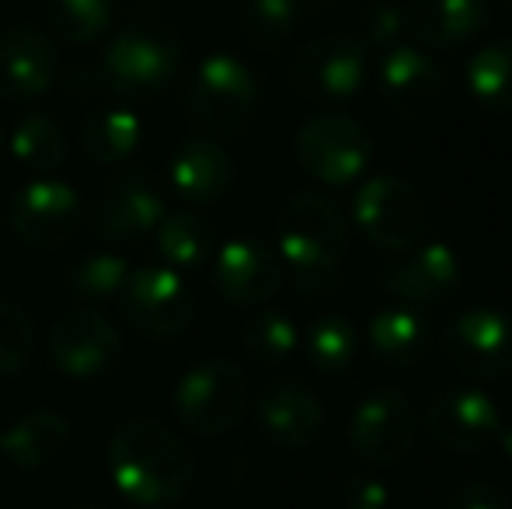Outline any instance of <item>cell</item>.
<instances>
[{"mask_svg":"<svg viewBox=\"0 0 512 509\" xmlns=\"http://www.w3.org/2000/svg\"><path fill=\"white\" fill-rule=\"evenodd\" d=\"M70 509H98V506H70Z\"/></svg>","mask_w":512,"mask_h":509,"instance_id":"41","label":"cell"},{"mask_svg":"<svg viewBox=\"0 0 512 509\" xmlns=\"http://www.w3.org/2000/svg\"><path fill=\"white\" fill-rule=\"evenodd\" d=\"M366 81V49L356 35H321L293 60V88L310 102L356 98Z\"/></svg>","mask_w":512,"mask_h":509,"instance_id":"12","label":"cell"},{"mask_svg":"<svg viewBox=\"0 0 512 509\" xmlns=\"http://www.w3.org/2000/svg\"><path fill=\"white\" fill-rule=\"evenodd\" d=\"M171 189L185 203L213 206L234 189V157L216 140H185L171 157Z\"/></svg>","mask_w":512,"mask_h":509,"instance_id":"22","label":"cell"},{"mask_svg":"<svg viewBox=\"0 0 512 509\" xmlns=\"http://www.w3.org/2000/svg\"><path fill=\"white\" fill-rule=\"evenodd\" d=\"M241 342H244L248 360H255L258 367H283V363H290V356L297 353L300 328L286 311L265 307V311H255L244 321Z\"/></svg>","mask_w":512,"mask_h":509,"instance_id":"29","label":"cell"},{"mask_svg":"<svg viewBox=\"0 0 512 509\" xmlns=\"http://www.w3.org/2000/svg\"><path fill=\"white\" fill-rule=\"evenodd\" d=\"M35 328L14 304L0 300V377H11L32 360Z\"/></svg>","mask_w":512,"mask_h":509,"instance_id":"34","label":"cell"},{"mask_svg":"<svg viewBox=\"0 0 512 509\" xmlns=\"http://www.w3.org/2000/svg\"><path fill=\"white\" fill-rule=\"evenodd\" d=\"M164 217H168V206H164L161 189L147 171L133 168L102 192V199L91 210V231L102 241H136L157 231Z\"/></svg>","mask_w":512,"mask_h":509,"instance_id":"16","label":"cell"},{"mask_svg":"<svg viewBox=\"0 0 512 509\" xmlns=\"http://www.w3.org/2000/svg\"><path fill=\"white\" fill-rule=\"evenodd\" d=\"M70 447V422L67 415L49 412V408H35V412L14 419L11 426L0 433V454L11 461L18 471H39L63 457Z\"/></svg>","mask_w":512,"mask_h":509,"instance_id":"24","label":"cell"},{"mask_svg":"<svg viewBox=\"0 0 512 509\" xmlns=\"http://www.w3.org/2000/svg\"><path fill=\"white\" fill-rule=\"evenodd\" d=\"M213 283L234 307H258L283 283V262L262 238H234L213 255Z\"/></svg>","mask_w":512,"mask_h":509,"instance_id":"17","label":"cell"},{"mask_svg":"<svg viewBox=\"0 0 512 509\" xmlns=\"http://www.w3.org/2000/svg\"><path fill=\"white\" fill-rule=\"evenodd\" d=\"M143 126L136 119V112L129 109H95L81 126V147L91 161L98 164H115L126 161L136 147H140Z\"/></svg>","mask_w":512,"mask_h":509,"instance_id":"27","label":"cell"},{"mask_svg":"<svg viewBox=\"0 0 512 509\" xmlns=\"http://www.w3.org/2000/svg\"><path fill=\"white\" fill-rule=\"evenodd\" d=\"M377 91L394 116L425 119L443 95V70L436 67V60L425 49L394 46L380 60Z\"/></svg>","mask_w":512,"mask_h":509,"instance_id":"18","label":"cell"},{"mask_svg":"<svg viewBox=\"0 0 512 509\" xmlns=\"http://www.w3.org/2000/svg\"><path fill=\"white\" fill-rule=\"evenodd\" d=\"M467 91L488 112H512V39H495L467 63Z\"/></svg>","mask_w":512,"mask_h":509,"instance_id":"28","label":"cell"},{"mask_svg":"<svg viewBox=\"0 0 512 509\" xmlns=\"http://www.w3.org/2000/svg\"><path fill=\"white\" fill-rule=\"evenodd\" d=\"M258 429L279 450H304L317 440L324 408L317 394L300 381H272L255 401Z\"/></svg>","mask_w":512,"mask_h":509,"instance_id":"19","label":"cell"},{"mask_svg":"<svg viewBox=\"0 0 512 509\" xmlns=\"http://www.w3.org/2000/svg\"><path fill=\"white\" fill-rule=\"evenodd\" d=\"M307 360L317 374H345L356 360V349H359V335L356 325L342 314H324L317 318L314 325L307 328Z\"/></svg>","mask_w":512,"mask_h":509,"instance_id":"30","label":"cell"},{"mask_svg":"<svg viewBox=\"0 0 512 509\" xmlns=\"http://www.w3.org/2000/svg\"><path fill=\"white\" fill-rule=\"evenodd\" d=\"M418 440V412L401 387L370 391L349 419V443L359 461L394 468L411 457Z\"/></svg>","mask_w":512,"mask_h":509,"instance_id":"8","label":"cell"},{"mask_svg":"<svg viewBox=\"0 0 512 509\" xmlns=\"http://www.w3.org/2000/svg\"><path fill=\"white\" fill-rule=\"evenodd\" d=\"M108 468L122 499L140 509H164L189 492L196 461L185 440L157 419H129L115 429Z\"/></svg>","mask_w":512,"mask_h":509,"instance_id":"1","label":"cell"},{"mask_svg":"<svg viewBox=\"0 0 512 509\" xmlns=\"http://www.w3.org/2000/svg\"><path fill=\"white\" fill-rule=\"evenodd\" d=\"M495 440H499V450L506 454V461H512V419L502 422L499 433H495Z\"/></svg>","mask_w":512,"mask_h":509,"instance_id":"38","label":"cell"},{"mask_svg":"<svg viewBox=\"0 0 512 509\" xmlns=\"http://www.w3.org/2000/svg\"><path fill=\"white\" fill-rule=\"evenodd\" d=\"M488 0H408L405 28L425 49H457L485 32Z\"/></svg>","mask_w":512,"mask_h":509,"instance_id":"21","label":"cell"},{"mask_svg":"<svg viewBox=\"0 0 512 509\" xmlns=\"http://www.w3.org/2000/svg\"><path fill=\"white\" fill-rule=\"evenodd\" d=\"M262 102L258 77L244 60L230 53H213L192 74L185 88V112L192 123L213 133H241L251 126Z\"/></svg>","mask_w":512,"mask_h":509,"instance_id":"4","label":"cell"},{"mask_svg":"<svg viewBox=\"0 0 512 509\" xmlns=\"http://www.w3.org/2000/svg\"><path fill=\"white\" fill-rule=\"evenodd\" d=\"M248 412V377L234 360H203L175 387V415L189 433L220 436Z\"/></svg>","mask_w":512,"mask_h":509,"instance_id":"6","label":"cell"},{"mask_svg":"<svg viewBox=\"0 0 512 509\" xmlns=\"http://www.w3.org/2000/svg\"><path fill=\"white\" fill-rule=\"evenodd\" d=\"M46 21L63 42L88 46L112 28L115 4L112 0H46Z\"/></svg>","mask_w":512,"mask_h":509,"instance_id":"31","label":"cell"},{"mask_svg":"<svg viewBox=\"0 0 512 509\" xmlns=\"http://www.w3.org/2000/svg\"><path fill=\"white\" fill-rule=\"evenodd\" d=\"M352 220L373 248L408 252L429 231V203L408 178L377 175L359 185L352 199Z\"/></svg>","mask_w":512,"mask_h":509,"instance_id":"5","label":"cell"},{"mask_svg":"<svg viewBox=\"0 0 512 509\" xmlns=\"http://www.w3.org/2000/svg\"><path fill=\"white\" fill-rule=\"evenodd\" d=\"M446 509H512L509 496L492 482H467L446 499Z\"/></svg>","mask_w":512,"mask_h":509,"instance_id":"37","label":"cell"},{"mask_svg":"<svg viewBox=\"0 0 512 509\" xmlns=\"http://www.w3.org/2000/svg\"><path fill=\"white\" fill-rule=\"evenodd\" d=\"M297 161L310 178L342 189L366 175L373 161V136L352 116L324 112L300 126Z\"/></svg>","mask_w":512,"mask_h":509,"instance_id":"7","label":"cell"},{"mask_svg":"<svg viewBox=\"0 0 512 509\" xmlns=\"http://www.w3.org/2000/svg\"><path fill=\"white\" fill-rule=\"evenodd\" d=\"M304 14L307 0H244L237 21L255 46H279L297 32Z\"/></svg>","mask_w":512,"mask_h":509,"instance_id":"32","label":"cell"},{"mask_svg":"<svg viewBox=\"0 0 512 509\" xmlns=\"http://www.w3.org/2000/svg\"><path fill=\"white\" fill-rule=\"evenodd\" d=\"M11 220L14 238H21L32 248H60L81 231L84 224V203L67 182L56 178H39L25 185L11 199Z\"/></svg>","mask_w":512,"mask_h":509,"instance_id":"13","label":"cell"},{"mask_svg":"<svg viewBox=\"0 0 512 509\" xmlns=\"http://www.w3.org/2000/svg\"><path fill=\"white\" fill-rule=\"evenodd\" d=\"M338 506L342 509H387L391 506V492L380 482L377 475H349L342 485H338Z\"/></svg>","mask_w":512,"mask_h":509,"instance_id":"36","label":"cell"},{"mask_svg":"<svg viewBox=\"0 0 512 509\" xmlns=\"http://www.w3.org/2000/svg\"><path fill=\"white\" fill-rule=\"evenodd\" d=\"M11 154L32 175H49L67 161V136L46 112H28L11 129Z\"/></svg>","mask_w":512,"mask_h":509,"instance_id":"26","label":"cell"},{"mask_svg":"<svg viewBox=\"0 0 512 509\" xmlns=\"http://www.w3.org/2000/svg\"><path fill=\"white\" fill-rule=\"evenodd\" d=\"M60 56L46 32L14 25L0 35V95L11 102L42 98L56 84Z\"/></svg>","mask_w":512,"mask_h":509,"instance_id":"20","label":"cell"},{"mask_svg":"<svg viewBox=\"0 0 512 509\" xmlns=\"http://www.w3.org/2000/svg\"><path fill=\"white\" fill-rule=\"evenodd\" d=\"M432 443H439L443 450L453 454H478L481 447L495 440L502 426L499 405L488 398L478 387L450 384L443 391H436L425 401L422 422Z\"/></svg>","mask_w":512,"mask_h":509,"instance_id":"11","label":"cell"},{"mask_svg":"<svg viewBox=\"0 0 512 509\" xmlns=\"http://www.w3.org/2000/svg\"><path fill=\"white\" fill-rule=\"evenodd\" d=\"M509 4H512V0H509Z\"/></svg>","mask_w":512,"mask_h":509,"instance_id":"42","label":"cell"},{"mask_svg":"<svg viewBox=\"0 0 512 509\" xmlns=\"http://www.w3.org/2000/svg\"><path fill=\"white\" fill-rule=\"evenodd\" d=\"M356 39L363 49H394L405 32V7L394 0H370L356 18Z\"/></svg>","mask_w":512,"mask_h":509,"instance_id":"35","label":"cell"},{"mask_svg":"<svg viewBox=\"0 0 512 509\" xmlns=\"http://www.w3.org/2000/svg\"><path fill=\"white\" fill-rule=\"evenodd\" d=\"M464 283V265L443 241L415 245L380 269V286L411 307H439L457 297Z\"/></svg>","mask_w":512,"mask_h":509,"instance_id":"14","label":"cell"},{"mask_svg":"<svg viewBox=\"0 0 512 509\" xmlns=\"http://www.w3.org/2000/svg\"><path fill=\"white\" fill-rule=\"evenodd\" d=\"M129 4H136V7H168V4H175V0H129Z\"/></svg>","mask_w":512,"mask_h":509,"instance_id":"39","label":"cell"},{"mask_svg":"<svg viewBox=\"0 0 512 509\" xmlns=\"http://www.w3.org/2000/svg\"><path fill=\"white\" fill-rule=\"evenodd\" d=\"M446 363L471 381H499L512 374V314L502 307H467L443 328Z\"/></svg>","mask_w":512,"mask_h":509,"instance_id":"9","label":"cell"},{"mask_svg":"<svg viewBox=\"0 0 512 509\" xmlns=\"http://www.w3.org/2000/svg\"><path fill=\"white\" fill-rule=\"evenodd\" d=\"M0 157H4V129H0Z\"/></svg>","mask_w":512,"mask_h":509,"instance_id":"40","label":"cell"},{"mask_svg":"<svg viewBox=\"0 0 512 509\" xmlns=\"http://www.w3.org/2000/svg\"><path fill=\"white\" fill-rule=\"evenodd\" d=\"M119 307L133 332L157 342L178 339L196 318V297L189 283L168 265H147V269L129 272Z\"/></svg>","mask_w":512,"mask_h":509,"instance_id":"10","label":"cell"},{"mask_svg":"<svg viewBox=\"0 0 512 509\" xmlns=\"http://www.w3.org/2000/svg\"><path fill=\"white\" fill-rule=\"evenodd\" d=\"M157 255L175 272H196L216 255V227L199 213H168L157 224Z\"/></svg>","mask_w":512,"mask_h":509,"instance_id":"25","label":"cell"},{"mask_svg":"<svg viewBox=\"0 0 512 509\" xmlns=\"http://www.w3.org/2000/svg\"><path fill=\"white\" fill-rule=\"evenodd\" d=\"M182 67V42L164 28L129 25L115 32L102 49V74L105 91L122 98H150L161 95L175 81Z\"/></svg>","mask_w":512,"mask_h":509,"instance_id":"3","label":"cell"},{"mask_svg":"<svg viewBox=\"0 0 512 509\" xmlns=\"http://www.w3.org/2000/svg\"><path fill=\"white\" fill-rule=\"evenodd\" d=\"M349 248V224L331 199L297 192L279 213V262L290 272L300 297L331 293L342 279V258Z\"/></svg>","mask_w":512,"mask_h":509,"instance_id":"2","label":"cell"},{"mask_svg":"<svg viewBox=\"0 0 512 509\" xmlns=\"http://www.w3.org/2000/svg\"><path fill=\"white\" fill-rule=\"evenodd\" d=\"M129 265L126 258L119 255H108V252H95L88 258L70 269L67 283H70V293H77L81 300L88 304H108V300H119L122 290L129 283Z\"/></svg>","mask_w":512,"mask_h":509,"instance_id":"33","label":"cell"},{"mask_svg":"<svg viewBox=\"0 0 512 509\" xmlns=\"http://www.w3.org/2000/svg\"><path fill=\"white\" fill-rule=\"evenodd\" d=\"M370 353L387 370H411L432 349V325L422 307L391 304L370 321Z\"/></svg>","mask_w":512,"mask_h":509,"instance_id":"23","label":"cell"},{"mask_svg":"<svg viewBox=\"0 0 512 509\" xmlns=\"http://www.w3.org/2000/svg\"><path fill=\"white\" fill-rule=\"evenodd\" d=\"M119 328L105 318L102 311L77 307L67 311L49 332V360L60 374L67 377H102L119 360Z\"/></svg>","mask_w":512,"mask_h":509,"instance_id":"15","label":"cell"}]
</instances>
